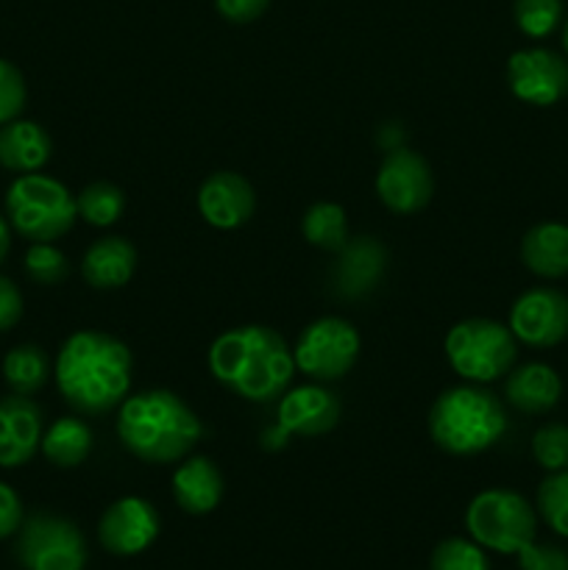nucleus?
Instances as JSON below:
<instances>
[{
	"instance_id": "obj_1",
	"label": "nucleus",
	"mask_w": 568,
	"mask_h": 570,
	"mask_svg": "<svg viewBox=\"0 0 568 570\" xmlns=\"http://www.w3.org/2000/svg\"><path fill=\"white\" fill-rule=\"evenodd\" d=\"M131 351L104 332H76L56 356V387L78 415H104L126 401L131 387Z\"/></svg>"
},
{
	"instance_id": "obj_2",
	"label": "nucleus",
	"mask_w": 568,
	"mask_h": 570,
	"mask_svg": "<svg viewBox=\"0 0 568 570\" xmlns=\"http://www.w3.org/2000/svg\"><path fill=\"white\" fill-rule=\"evenodd\" d=\"M209 373L234 395L254 404L282 399L295 376L293 348L271 326H237L209 345Z\"/></svg>"
},
{
	"instance_id": "obj_3",
	"label": "nucleus",
	"mask_w": 568,
	"mask_h": 570,
	"mask_svg": "<svg viewBox=\"0 0 568 570\" xmlns=\"http://www.w3.org/2000/svg\"><path fill=\"white\" fill-rule=\"evenodd\" d=\"M204 434L198 415L170 390H145L120 404L117 438L123 449L150 465H167L189 456Z\"/></svg>"
},
{
	"instance_id": "obj_4",
	"label": "nucleus",
	"mask_w": 568,
	"mask_h": 570,
	"mask_svg": "<svg viewBox=\"0 0 568 570\" xmlns=\"http://www.w3.org/2000/svg\"><path fill=\"white\" fill-rule=\"evenodd\" d=\"M507 432L505 404L477 384H460L434 399L429 434L451 456H477L493 449Z\"/></svg>"
},
{
	"instance_id": "obj_5",
	"label": "nucleus",
	"mask_w": 568,
	"mask_h": 570,
	"mask_svg": "<svg viewBox=\"0 0 568 570\" xmlns=\"http://www.w3.org/2000/svg\"><path fill=\"white\" fill-rule=\"evenodd\" d=\"M6 220L31 243H53L78 220L76 195L56 178L26 173L6 189Z\"/></svg>"
},
{
	"instance_id": "obj_6",
	"label": "nucleus",
	"mask_w": 568,
	"mask_h": 570,
	"mask_svg": "<svg viewBox=\"0 0 568 570\" xmlns=\"http://www.w3.org/2000/svg\"><path fill=\"white\" fill-rule=\"evenodd\" d=\"M445 360L451 371L471 384H490L512 371L518 356L510 326L490 317H468L445 334Z\"/></svg>"
},
{
	"instance_id": "obj_7",
	"label": "nucleus",
	"mask_w": 568,
	"mask_h": 570,
	"mask_svg": "<svg viewBox=\"0 0 568 570\" xmlns=\"http://www.w3.org/2000/svg\"><path fill=\"white\" fill-rule=\"evenodd\" d=\"M466 529L473 543L496 554H518L532 543L538 515L532 504L516 490L490 488L471 499L466 510Z\"/></svg>"
},
{
	"instance_id": "obj_8",
	"label": "nucleus",
	"mask_w": 568,
	"mask_h": 570,
	"mask_svg": "<svg viewBox=\"0 0 568 570\" xmlns=\"http://www.w3.org/2000/svg\"><path fill=\"white\" fill-rule=\"evenodd\" d=\"M360 348V334L345 317H317L298 334L293 348L295 371L306 373L315 382H337L354 367Z\"/></svg>"
},
{
	"instance_id": "obj_9",
	"label": "nucleus",
	"mask_w": 568,
	"mask_h": 570,
	"mask_svg": "<svg viewBox=\"0 0 568 570\" xmlns=\"http://www.w3.org/2000/svg\"><path fill=\"white\" fill-rule=\"evenodd\" d=\"M14 551L26 570H84L87 566L81 529L50 512H33L22 521Z\"/></svg>"
},
{
	"instance_id": "obj_10",
	"label": "nucleus",
	"mask_w": 568,
	"mask_h": 570,
	"mask_svg": "<svg viewBox=\"0 0 568 570\" xmlns=\"http://www.w3.org/2000/svg\"><path fill=\"white\" fill-rule=\"evenodd\" d=\"M434 178L427 159L410 148L388 150L376 173V195L395 215H415L429 204Z\"/></svg>"
},
{
	"instance_id": "obj_11",
	"label": "nucleus",
	"mask_w": 568,
	"mask_h": 570,
	"mask_svg": "<svg viewBox=\"0 0 568 570\" xmlns=\"http://www.w3.org/2000/svg\"><path fill=\"white\" fill-rule=\"evenodd\" d=\"M507 83L529 106H555L568 95V61L549 48L516 50L507 61Z\"/></svg>"
},
{
	"instance_id": "obj_12",
	"label": "nucleus",
	"mask_w": 568,
	"mask_h": 570,
	"mask_svg": "<svg viewBox=\"0 0 568 570\" xmlns=\"http://www.w3.org/2000/svg\"><path fill=\"white\" fill-rule=\"evenodd\" d=\"M510 332L518 343L551 348L568 337V298L555 287H532L510 309Z\"/></svg>"
},
{
	"instance_id": "obj_13",
	"label": "nucleus",
	"mask_w": 568,
	"mask_h": 570,
	"mask_svg": "<svg viewBox=\"0 0 568 570\" xmlns=\"http://www.w3.org/2000/svg\"><path fill=\"white\" fill-rule=\"evenodd\" d=\"M159 512L139 495H123L106 507L98 523V540L109 554L137 557L159 538Z\"/></svg>"
},
{
	"instance_id": "obj_14",
	"label": "nucleus",
	"mask_w": 568,
	"mask_h": 570,
	"mask_svg": "<svg viewBox=\"0 0 568 570\" xmlns=\"http://www.w3.org/2000/svg\"><path fill=\"white\" fill-rule=\"evenodd\" d=\"M340 401L321 384L284 390L276 406V426L287 438H321L340 423Z\"/></svg>"
},
{
	"instance_id": "obj_15",
	"label": "nucleus",
	"mask_w": 568,
	"mask_h": 570,
	"mask_svg": "<svg viewBox=\"0 0 568 570\" xmlns=\"http://www.w3.org/2000/svg\"><path fill=\"white\" fill-rule=\"evenodd\" d=\"M195 200H198L200 217L217 232H234V228L245 226L256 209L254 187L239 173L232 170L212 173L200 184Z\"/></svg>"
},
{
	"instance_id": "obj_16",
	"label": "nucleus",
	"mask_w": 568,
	"mask_h": 570,
	"mask_svg": "<svg viewBox=\"0 0 568 570\" xmlns=\"http://www.w3.org/2000/svg\"><path fill=\"white\" fill-rule=\"evenodd\" d=\"M42 410L31 395L0 399V468H20L33 460L42 445Z\"/></svg>"
},
{
	"instance_id": "obj_17",
	"label": "nucleus",
	"mask_w": 568,
	"mask_h": 570,
	"mask_svg": "<svg viewBox=\"0 0 568 570\" xmlns=\"http://www.w3.org/2000/svg\"><path fill=\"white\" fill-rule=\"evenodd\" d=\"M337 265H334V293L340 298H365L368 293L379 287L388 265L382 243L373 237L349 239L337 250Z\"/></svg>"
},
{
	"instance_id": "obj_18",
	"label": "nucleus",
	"mask_w": 568,
	"mask_h": 570,
	"mask_svg": "<svg viewBox=\"0 0 568 570\" xmlns=\"http://www.w3.org/2000/svg\"><path fill=\"white\" fill-rule=\"evenodd\" d=\"M173 499L187 515H209L223 499V473L209 456H184L173 473Z\"/></svg>"
},
{
	"instance_id": "obj_19",
	"label": "nucleus",
	"mask_w": 568,
	"mask_h": 570,
	"mask_svg": "<svg viewBox=\"0 0 568 570\" xmlns=\"http://www.w3.org/2000/svg\"><path fill=\"white\" fill-rule=\"evenodd\" d=\"M505 399L512 410L523 415H543L560 404L562 382L555 367L543 362H527L510 371L505 382Z\"/></svg>"
},
{
	"instance_id": "obj_20",
	"label": "nucleus",
	"mask_w": 568,
	"mask_h": 570,
	"mask_svg": "<svg viewBox=\"0 0 568 570\" xmlns=\"http://www.w3.org/2000/svg\"><path fill=\"white\" fill-rule=\"evenodd\" d=\"M53 154L48 131L33 120H11L0 126V167L11 173H39Z\"/></svg>"
},
{
	"instance_id": "obj_21",
	"label": "nucleus",
	"mask_w": 568,
	"mask_h": 570,
	"mask_svg": "<svg viewBox=\"0 0 568 570\" xmlns=\"http://www.w3.org/2000/svg\"><path fill=\"white\" fill-rule=\"evenodd\" d=\"M137 271V248L126 237H100L87 248L81 273L89 287L117 289L131 282Z\"/></svg>"
},
{
	"instance_id": "obj_22",
	"label": "nucleus",
	"mask_w": 568,
	"mask_h": 570,
	"mask_svg": "<svg viewBox=\"0 0 568 570\" xmlns=\"http://www.w3.org/2000/svg\"><path fill=\"white\" fill-rule=\"evenodd\" d=\"M521 262L540 278L568 276V226L538 223L521 239Z\"/></svg>"
},
{
	"instance_id": "obj_23",
	"label": "nucleus",
	"mask_w": 568,
	"mask_h": 570,
	"mask_svg": "<svg viewBox=\"0 0 568 570\" xmlns=\"http://www.w3.org/2000/svg\"><path fill=\"white\" fill-rule=\"evenodd\" d=\"M39 449L56 468H78L92 451V429L81 417H59L42 434Z\"/></svg>"
},
{
	"instance_id": "obj_24",
	"label": "nucleus",
	"mask_w": 568,
	"mask_h": 570,
	"mask_svg": "<svg viewBox=\"0 0 568 570\" xmlns=\"http://www.w3.org/2000/svg\"><path fill=\"white\" fill-rule=\"evenodd\" d=\"M50 365L39 345H17L3 356V379L11 393L33 395L48 384Z\"/></svg>"
},
{
	"instance_id": "obj_25",
	"label": "nucleus",
	"mask_w": 568,
	"mask_h": 570,
	"mask_svg": "<svg viewBox=\"0 0 568 570\" xmlns=\"http://www.w3.org/2000/svg\"><path fill=\"white\" fill-rule=\"evenodd\" d=\"M301 234L310 245L321 250H334L337 254L345 243H349V220H345V209L340 204H312L301 217Z\"/></svg>"
},
{
	"instance_id": "obj_26",
	"label": "nucleus",
	"mask_w": 568,
	"mask_h": 570,
	"mask_svg": "<svg viewBox=\"0 0 568 570\" xmlns=\"http://www.w3.org/2000/svg\"><path fill=\"white\" fill-rule=\"evenodd\" d=\"M76 206L78 217H84L89 226L109 228L115 226L123 217V212H126V195H123V189L117 187V184L95 181L87 184V187L76 195Z\"/></svg>"
},
{
	"instance_id": "obj_27",
	"label": "nucleus",
	"mask_w": 568,
	"mask_h": 570,
	"mask_svg": "<svg viewBox=\"0 0 568 570\" xmlns=\"http://www.w3.org/2000/svg\"><path fill=\"white\" fill-rule=\"evenodd\" d=\"M512 17L523 37L543 39L560 26L562 0H512Z\"/></svg>"
},
{
	"instance_id": "obj_28",
	"label": "nucleus",
	"mask_w": 568,
	"mask_h": 570,
	"mask_svg": "<svg viewBox=\"0 0 568 570\" xmlns=\"http://www.w3.org/2000/svg\"><path fill=\"white\" fill-rule=\"evenodd\" d=\"M538 512L546 527L560 538H568V468L549 473L538 488Z\"/></svg>"
},
{
	"instance_id": "obj_29",
	"label": "nucleus",
	"mask_w": 568,
	"mask_h": 570,
	"mask_svg": "<svg viewBox=\"0 0 568 570\" xmlns=\"http://www.w3.org/2000/svg\"><path fill=\"white\" fill-rule=\"evenodd\" d=\"M22 267H26V276L42 287H56L70 276V262L53 243H31Z\"/></svg>"
},
{
	"instance_id": "obj_30",
	"label": "nucleus",
	"mask_w": 568,
	"mask_h": 570,
	"mask_svg": "<svg viewBox=\"0 0 568 570\" xmlns=\"http://www.w3.org/2000/svg\"><path fill=\"white\" fill-rule=\"evenodd\" d=\"M429 570H490V562L482 546L473 540L449 538L434 546Z\"/></svg>"
},
{
	"instance_id": "obj_31",
	"label": "nucleus",
	"mask_w": 568,
	"mask_h": 570,
	"mask_svg": "<svg viewBox=\"0 0 568 570\" xmlns=\"http://www.w3.org/2000/svg\"><path fill=\"white\" fill-rule=\"evenodd\" d=\"M532 456L543 471L557 473L568 468V426L546 423L532 434Z\"/></svg>"
},
{
	"instance_id": "obj_32",
	"label": "nucleus",
	"mask_w": 568,
	"mask_h": 570,
	"mask_svg": "<svg viewBox=\"0 0 568 570\" xmlns=\"http://www.w3.org/2000/svg\"><path fill=\"white\" fill-rule=\"evenodd\" d=\"M26 78L11 61L0 59V126L17 120L26 109Z\"/></svg>"
},
{
	"instance_id": "obj_33",
	"label": "nucleus",
	"mask_w": 568,
	"mask_h": 570,
	"mask_svg": "<svg viewBox=\"0 0 568 570\" xmlns=\"http://www.w3.org/2000/svg\"><path fill=\"white\" fill-rule=\"evenodd\" d=\"M516 557L521 570H568V554L557 546H540L532 540Z\"/></svg>"
},
{
	"instance_id": "obj_34",
	"label": "nucleus",
	"mask_w": 568,
	"mask_h": 570,
	"mask_svg": "<svg viewBox=\"0 0 568 570\" xmlns=\"http://www.w3.org/2000/svg\"><path fill=\"white\" fill-rule=\"evenodd\" d=\"M267 6H271V0H215L217 14L228 22H237V26H248V22L259 20Z\"/></svg>"
},
{
	"instance_id": "obj_35",
	"label": "nucleus",
	"mask_w": 568,
	"mask_h": 570,
	"mask_svg": "<svg viewBox=\"0 0 568 570\" xmlns=\"http://www.w3.org/2000/svg\"><path fill=\"white\" fill-rule=\"evenodd\" d=\"M22 521H26V515H22L20 495H17L9 484L0 482V540L20 532Z\"/></svg>"
},
{
	"instance_id": "obj_36",
	"label": "nucleus",
	"mask_w": 568,
	"mask_h": 570,
	"mask_svg": "<svg viewBox=\"0 0 568 570\" xmlns=\"http://www.w3.org/2000/svg\"><path fill=\"white\" fill-rule=\"evenodd\" d=\"M22 317V293L11 278L0 276V334L14 328Z\"/></svg>"
},
{
	"instance_id": "obj_37",
	"label": "nucleus",
	"mask_w": 568,
	"mask_h": 570,
	"mask_svg": "<svg viewBox=\"0 0 568 570\" xmlns=\"http://www.w3.org/2000/svg\"><path fill=\"white\" fill-rule=\"evenodd\" d=\"M287 443H290V438L276 426V423H273V426H267L259 438V445L265 451H282Z\"/></svg>"
},
{
	"instance_id": "obj_38",
	"label": "nucleus",
	"mask_w": 568,
	"mask_h": 570,
	"mask_svg": "<svg viewBox=\"0 0 568 570\" xmlns=\"http://www.w3.org/2000/svg\"><path fill=\"white\" fill-rule=\"evenodd\" d=\"M9 248H11V226L9 220L0 215V265H3V259L9 256Z\"/></svg>"
},
{
	"instance_id": "obj_39",
	"label": "nucleus",
	"mask_w": 568,
	"mask_h": 570,
	"mask_svg": "<svg viewBox=\"0 0 568 570\" xmlns=\"http://www.w3.org/2000/svg\"><path fill=\"white\" fill-rule=\"evenodd\" d=\"M562 48H566V56H568V20L566 26H562Z\"/></svg>"
}]
</instances>
